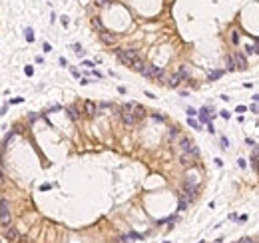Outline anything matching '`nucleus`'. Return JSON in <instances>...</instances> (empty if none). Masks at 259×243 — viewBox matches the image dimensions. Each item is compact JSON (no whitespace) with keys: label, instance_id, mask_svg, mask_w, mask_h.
Returning a JSON list of instances; mask_svg holds the SVG:
<instances>
[{"label":"nucleus","instance_id":"9d476101","mask_svg":"<svg viewBox=\"0 0 259 243\" xmlns=\"http://www.w3.org/2000/svg\"><path fill=\"white\" fill-rule=\"evenodd\" d=\"M233 62L239 64V68H247V60H245L243 54H235V56H233Z\"/></svg>","mask_w":259,"mask_h":243},{"label":"nucleus","instance_id":"412c9836","mask_svg":"<svg viewBox=\"0 0 259 243\" xmlns=\"http://www.w3.org/2000/svg\"><path fill=\"white\" fill-rule=\"evenodd\" d=\"M239 243H255V241H253V239H249V237H243V239H241Z\"/></svg>","mask_w":259,"mask_h":243},{"label":"nucleus","instance_id":"4be33fe9","mask_svg":"<svg viewBox=\"0 0 259 243\" xmlns=\"http://www.w3.org/2000/svg\"><path fill=\"white\" fill-rule=\"evenodd\" d=\"M253 52H257V54H259V40H257V44L253 46Z\"/></svg>","mask_w":259,"mask_h":243},{"label":"nucleus","instance_id":"ddd939ff","mask_svg":"<svg viewBox=\"0 0 259 243\" xmlns=\"http://www.w3.org/2000/svg\"><path fill=\"white\" fill-rule=\"evenodd\" d=\"M180 82H181V78H180V74H174V76H171L170 78V86H171V88H175V86H180Z\"/></svg>","mask_w":259,"mask_h":243},{"label":"nucleus","instance_id":"7ed1b4c3","mask_svg":"<svg viewBox=\"0 0 259 243\" xmlns=\"http://www.w3.org/2000/svg\"><path fill=\"white\" fill-rule=\"evenodd\" d=\"M196 158H197L196 154H191V152H183V154H181V158H180V164H181L183 167H193V165H196Z\"/></svg>","mask_w":259,"mask_h":243},{"label":"nucleus","instance_id":"a211bd4d","mask_svg":"<svg viewBox=\"0 0 259 243\" xmlns=\"http://www.w3.org/2000/svg\"><path fill=\"white\" fill-rule=\"evenodd\" d=\"M221 76V72H211L209 74V80H215V78H219Z\"/></svg>","mask_w":259,"mask_h":243},{"label":"nucleus","instance_id":"f257e3e1","mask_svg":"<svg viewBox=\"0 0 259 243\" xmlns=\"http://www.w3.org/2000/svg\"><path fill=\"white\" fill-rule=\"evenodd\" d=\"M116 56H118V60H120V64L132 66V64L140 58V54H138L136 48H126V50H118V52H116Z\"/></svg>","mask_w":259,"mask_h":243},{"label":"nucleus","instance_id":"f3484780","mask_svg":"<svg viewBox=\"0 0 259 243\" xmlns=\"http://www.w3.org/2000/svg\"><path fill=\"white\" fill-rule=\"evenodd\" d=\"M187 203H190V201H187V197H183V195H181V199H180V209H185V207H187Z\"/></svg>","mask_w":259,"mask_h":243},{"label":"nucleus","instance_id":"9b49d317","mask_svg":"<svg viewBox=\"0 0 259 243\" xmlns=\"http://www.w3.org/2000/svg\"><path fill=\"white\" fill-rule=\"evenodd\" d=\"M134 116H136V120H142V118L145 116V110H144V108L142 106H134Z\"/></svg>","mask_w":259,"mask_h":243},{"label":"nucleus","instance_id":"2eb2a0df","mask_svg":"<svg viewBox=\"0 0 259 243\" xmlns=\"http://www.w3.org/2000/svg\"><path fill=\"white\" fill-rule=\"evenodd\" d=\"M177 74H180V78L183 80V78H187V76H190V70H187L185 66H181L180 70H177Z\"/></svg>","mask_w":259,"mask_h":243},{"label":"nucleus","instance_id":"4468645a","mask_svg":"<svg viewBox=\"0 0 259 243\" xmlns=\"http://www.w3.org/2000/svg\"><path fill=\"white\" fill-rule=\"evenodd\" d=\"M68 116L70 118H72V120H78V118H80V114H78V110H76V108H68Z\"/></svg>","mask_w":259,"mask_h":243},{"label":"nucleus","instance_id":"6ab92c4d","mask_svg":"<svg viewBox=\"0 0 259 243\" xmlns=\"http://www.w3.org/2000/svg\"><path fill=\"white\" fill-rule=\"evenodd\" d=\"M26 38H28L30 42H32V40H34V36H32V30H26Z\"/></svg>","mask_w":259,"mask_h":243},{"label":"nucleus","instance_id":"6e6552de","mask_svg":"<svg viewBox=\"0 0 259 243\" xmlns=\"http://www.w3.org/2000/svg\"><path fill=\"white\" fill-rule=\"evenodd\" d=\"M100 38L104 44H114L116 42V34H110V32H100Z\"/></svg>","mask_w":259,"mask_h":243},{"label":"nucleus","instance_id":"1a4fd4ad","mask_svg":"<svg viewBox=\"0 0 259 243\" xmlns=\"http://www.w3.org/2000/svg\"><path fill=\"white\" fill-rule=\"evenodd\" d=\"M84 112H86V114H88V116H94L96 114V104H94V102H86V104H84Z\"/></svg>","mask_w":259,"mask_h":243},{"label":"nucleus","instance_id":"5701e85b","mask_svg":"<svg viewBox=\"0 0 259 243\" xmlns=\"http://www.w3.org/2000/svg\"><path fill=\"white\" fill-rule=\"evenodd\" d=\"M4 183V175H2V171H0V185Z\"/></svg>","mask_w":259,"mask_h":243},{"label":"nucleus","instance_id":"0eeeda50","mask_svg":"<svg viewBox=\"0 0 259 243\" xmlns=\"http://www.w3.org/2000/svg\"><path fill=\"white\" fill-rule=\"evenodd\" d=\"M180 148L183 149V152H191L196 145H193V142H191L190 138H181V139H180Z\"/></svg>","mask_w":259,"mask_h":243},{"label":"nucleus","instance_id":"423d86ee","mask_svg":"<svg viewBox=\"0 0 259 243\" xmlns=\"http://www.w3.org/2000/svg\"><path fill=\"white\" fill-rule=\"evenodd\" d=\"M155 72H158V68H155L154 64H145L144 70H142L140 74H142V76H145V78H155Z\"/></svg>","mask_w":259,"mask_h":243},{"label":"nucleus","instance_id":"f03ea898","mask_svg":"<svg viewBox=\"0 0 259 243\" xmlns=\"http://www.w3.org/2000/svg\"><path fill=\"white\" fill-rule=\"evenodd\" d=\"M10 221H12V215H10L8 201H6V199H0V223H2V225H8Z\"/></svg>","mask_w":259,"mask_h":243},{"label":"nucleus","instance_id":"aec40b11","mask_svg":"<svg viewBox=\"0 0 259 243\" xmlns=\"http://www.w3.org/2000/svg\"><path fill=\"white\" fill-rule=\"evenodd\" d=\"M96 4H98V6H106L108 0H96Z\"/></svg>","mask_w":259,"mask_h":243},{"label":"nucleus","instance_id":"f8f14e48","mask_svg":"<svg viewBox=\"0 0 259 243\" xmlns=\"http://www.w3.org/2000/svg\"><path fill=\"white\" fill-rule=\"evenodd\" d=\"M144 66H145V62H144V60H140V58H138V60L134 62L130 68H132V70H136V72H142V70H144Z\"/></svg>","mask_w":259,"mask_h":243},{"label":"nucleus","instance_id":"20e7f679","mask_svg":"<svg viewBox=\"0 0 259 243\" xmlns=\"http://www.w3.org/2000/svg\"><path fill=\"white\" fill-rule=\"evenodd\" d=\"M122 120H124V124L126 126H136V116L132 114V112H128V110H122Z\"/></svg>","mask_w":259,"mask_h":243},{"label":"nucleus","instance_id":"39448f33","mask_svg":"<svg viewBox=\"0 0 259 243\" xmlns=\"http://www.w3.org/2000/svg\"><path fill=\"white\" fill-rule=\"evenodd\" d=\"M6 239H8V243H18V239H20V231L14 229V227H8V229H6Z\"/></svg>","mask_w":259,"mask_h":243},{"label":"nucleus","instance_id":"dca6fc26","mask_svg":"<svg viewBox=\"0 0 259 243\" xmlns=\"http://www.w3.org/2000/svg\"><path fill=\"white\" fill-rule=\"evenodd\" d=\"M92 26H94V28L98 30V32H104V28H102V22H100L98 18H94V20H92Z\"/></svg>","mask_w":259,"mask_h":243}]
</instances>
